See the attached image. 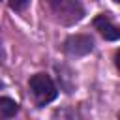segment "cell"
Instances as JSON below:
<instances>
[{
  "instance_id": "obj_1",
  "label": "cell",
  "mask_w": 120,
  "mask_h": 120,
  "mask_svg": "<svg viewBox=\"0 0 120 120\" xmlns=\"http://www.w3.org/2000/svg\"><path fill=\"white\" fill-rule=\"evenodd\" d=\"M45 4L62 24H75L84 15L81 0H45Z\"/></svg>"
},
{
  "instance_id": "obj_2",
  "label": "cell",
  "mask_w": 120,
  "mask_h": 120,
  "mask_svg": "<svg viewBox=\"0 0 120 120\" xmlns=\"http://www.w3.org/2000/svg\"><path fill=\"white\" fill-rule=\"evenodd\" d=\"M28 88H30V94H32V98L38 105H45L58 96V90H56L52 79L47 73L32 75L30 81H28Z\"/></svg>"
},
{
  "instance_id": "obj_3",
  "label": "cell",
  "mask_w": 120,
  "mask_h": 120,
  "mask_svg": "<svg viewBox=\"0 0 120 120\" xmlns=\"http://www.w3.org/2000/svg\"><path fill=\"white\" fill-rule=\"evenodd\" d=\"M94 26H96V30H98L105 39H109V41H114V39L120 38V26L114 24L107 15H98V17L94 19Z\"/></svg>"
},
{
  "instance_id": "obj_4",
  "label": "cell",
  "mask_w": 120,
  "mask_h": 120,
  "mask_svg": "<svg viewBox=\"0 0 120 120\" xmlns=\"http://www.w3.org/2000/svg\"><path fill=\"white\" fill-rule=\"evenodd\" d=\"M92 47H94V41L88 36H71L66 41V49L71 54H86L92 51Z\"/></svg>"
},
{
  "instance_id": "obj_5",
  "label": "cell",
  "mask_w": 120,
  "mask_h": 120,
  "mask_svg": "<svg viewBox=\"0 0 120 120\" xmlns=\"http://www.w3.org/2000/svg\"><path fill=\"white\" fill-rule=\"evenodd\" d=\"M17 111H19V107H17V103H15L13 99L0 96V120L15 116V114H17Z\"/></svg>"
},
{
  "instance_id": "obj_6",
  "label": "cell",
  "mask_w": 120,
  "mask_h": 120,
  "mask_svg": "<svg viewBox=\"0 0 120 120\" xmlns=\"http://www.w3.org/2000/svg\"><path fill=\"white\" fill-rule=\"evenodd\" d=\"M26 4H28V0H9V6H11V9H15V11L24 9Z\"/></svg>"
},
{
  "instance_id": "obj_7",
  "label": "cell",
  "mask_w": 120,
  "mask_h": 120,
  "mask_svg": "<svg viewBox=\"0 0 120 120\" xmlns=\"http://www.w3.org/2000/svg\"><path fill=\"white\" fill-rule=\"evenodd\" d=\"M114 62H116V68H118V71H120V49L116 51V56H114Z\"/></svg>"
},
{
  "instance_id": "obj_8",
  "label": "cell",
  "mask_w": 120,
  "mask_h": 120,
  "mask_svg": "<svg viewBox=\"0 0 120 120\" xmlns=\"http://www.w3.org/2000/svg\"><path fill=\"white\" fill-rule=\"evenodd\" d=\"M116 2H120V0H116Z\"/></svg>"
}]
</instances>
